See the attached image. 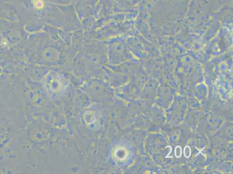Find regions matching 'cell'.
<instances>
[{"instance_id":"cell-2","label":"cell","mask_w":233,"mask_h":174,"mask_svg":"<svg viewBox=\"0 0 233 174\" xmlns=\"http://www.w3.org/2000/svg\"><path fill=\"white\" fill-rule=\"evenodd\" d=\"M182 154V150L180 146H176L175 149V155L177 158H180Z\"/></svg>"},{"instance_id":"cell-1","label":"cell","mask_w":233,"mask_h":174,"mask_svg":"<svg viewBox=\"0 0 233 174\" xmlns=\"http://www.w3.org/2000/svg\"><path fill=\"white\" fill-rule=\"evenodd\" d=\"M183 153H184V157H186L187 158H189L191 156V150L189 146H185L184 148V151H183Z\"/></svg>"}]
</instances>
